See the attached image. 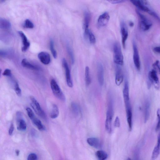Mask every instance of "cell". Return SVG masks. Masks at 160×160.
<instances>
[{
	"label": "cell",
	"mask_w": 160,
	"mask_h": 160,
	"mask_svg": "<svg viewBox=\"0 0 160 160\" xmlns=\"http://www.w3.org/2000/svg\"><path fill=\"white\" fill-rule=\"evenodd\" d=\"M50 86L53 93L55 97L62 102L66 101V97L55 80L52 79L50 82Z\"/></svg>",
	"instance_id": "3"
},
{
	"label": "cell",
	"mask_w": 160,
	"mask_h": 160,
	"mask_svg": "<svg viewBox=\"0 0 160 160\" xmlns=\"http://www.w3.org/2000/svg\"><path fill=\"white\" fill-rule=\"evenodd\" d=\"M121 123H120V119L118 116L116 117L114 122V126L115 127L119 128L120 126Z\"/></svg>",
	"instance_id": "36"
},
{
	"label": "cell",
	"mask_w": 160,
	"mask_h": 160,
	"mask_svg": "<svg viewBox=\"0 0 160 160\" xmlns=\"http://www.w3.org/2000/svg\"><path fill=\"white\" fill-rule=\"evenodd\" d=\"M97 77L98 83L100 86H102L104 83V73L103 66L101 63L97 65Z\"/></svg>",
	"instance_id": "14"
},
{
	"label": "cell",
	"mask_w": 160,
	"mask_h": 160,
	"mask_svg": "<svg viewBox=\"0 0 160 160\" xmlns=\"http://www.w3.org/2000/svg\"><path fill=\"white\" fill-rule=\"evenodd\" d=\"M96 155L98 160H106L108 157L107 154L103 150L97 151Z\"/></svg>",
	"instance_id": "27"
},
{
	"label": "cell",
	"mask_w": 160,
	"mask_h": 160,
	"mask_svg": "<svg viewBox=\"0 0 160 160\" xmlns=\"http://www.w3.org/2000/svg\"><path fill=\"white\" fill-rule=\"evenodd\" d=\"M121 32L122 36V41L124 48H126V42L128 36V32L127 26L124 22L121 24Z\"/></svg>",
	"instance_id": "15"
},
{
	"label": "cell",
	"mask_w": 160,
	"mask_h": 160,
	"mask_svg": "<svg viewBox=\"0 0 160 160\" xmlns=\"http://www.w3.org/2000/svg\"><path fill=\"white\" fill-rule=\"evenodd\" d=\"M90 14L88 11L85 13L84 22V36L85 37L87 38L89 32L90 30L89 28V24L90 20Z\"/></svg>",
	"instance_id": "13"
},
{
	"label": "cell",
	"mask_w": 160,
	"mask_h": 160,
	"mask_svg": "<svg viewBox=\"0 0 160 160\" xmlns=\"http://www.w3.org/2000/svg\"><path fill=\"white\" fill-rule=\"evenodd\" d=\"M30 98L31 101V106L35 113L44 119L46 120V114L37 100L33 96L30 97Z\"/></svg>",
	"instance_id": "4"
},
{
	"label": "cell",
	"mask_w": 160,
	"mask_h": 160,
	"mask_svg": "<svg viewBox=\"0 0 160 160\" xmlns=\"http://www.w3.org/2000/svg\"><path fill=\"white\" fill-rule=\"evenodd\" d=\"M59 110L58 106L56 104H53L50 113V116L52 119H55L58 116Z\"/></svg>",
	"instance_id": "24"
},
{
	"label": "cell",
	"mask_w": 160,
	"mask_h": 160,
	"mask_svg": "<svg viewBox=\"0 0 160 160\" xmlns=\"http://www.w3.org/2000/svg\"><path fill=\"white\" fill-rule=\"evenodd\" d=\"M24 26L25 27L29 29H32L34 27L33 23L29 19L26 20Z\"/></svg>",
	"instance_id": "33"
},
{
	"label": "cell",
	"mask_w": 160,
	"mask_h": 160,
	"mask_svg": "<svg viewBox=\"0 0 160 160\" xmlns=\"http://www.w3.org/2000/svg\"><path fill=\"white\" fill-rule=\"evenodd\" d=\"M11 27V24L8 20L4 18H0V28L3 29H9Z\"/></svg>",
	"instance_id": "22"
},
{
	"label": "cell",
	"mask_w": 160,
	"mask_h": 160,
	"mask_svg": "<svg viewBox=\"0 0 160 160\" xmlns=\"http://www.w3.org/2000/svg\"><path fill=\"white\" fill-rule=\"evenodd\" d=\"M110 16L107 12H105L98 17L97 21V26L99 27H102L106 26L108 23Z\"/></svg>",
	"instance_id": "8"
},
{
	"label": "cell",
	"mask_w": 160,
	"mask_h": 160,
	"mask_svg": "<svg viewBox=\"0 0 160 160\" xmlns=\"http://www.w3.org/2000/svg\"><path fill=\"white\" fill-rule=\"evenodd\" d=\"M3 75L4 76L8 77L11 76L12 75L11 70L9 69H6L3 73Z\"/></svg>",
	"instance_id": "37"
},
{
	"label": "cell",
	"mask_w": 160,
	"mask_h": 160,
	"mask_svg": "<svg viewBox=\"0 0 160 160\" xmlns=\"http://www.w3.org/2000/svg\"><path fill=\"white\" fill-rule=\"evenodd\" d=\"M22 114L18 112L17 114V129L19 131H24L27 128V125L25 120L22 118Z\"/></svg>",
	"instance_id": "12"
},
{
	"label": "cell",
	"mask_w": 160,
	"mask_h": 160,
	"mask_svg": "<svg viewBox=\"0 0 160 160\" xmlns=\"http://www.w3.org/2000/svg\"><path fill=\"white\" fill-rule=\"evenodd\" d=\"M26 110L29 117L31 120L33 124L37 127L39 130H45L46 128L42 124V122L35 115L32 110L30 108L27 107Z\"/></svg>",
	"instance_id": "6"
},
{
	"label": "cell",
	"mask_w": 160,
	"mask_h": 160,
	"mask_svg": "<svg viewBox=\"0 0 160 160\" xmlns=\"http://www.w3.org/2000/svg\"><path fill=\"white\" fill-rule=\"evenodd\" d=\"M14 126L13 124H11L10 127L9 131V134L10 135H11L12 134L14 130Z\"/></svg>",
	"instance_id": "39"
},
{
	"label": "cell",
	"mask_w": 160,
	"mask_h": 160,
	"mask_svg": "<svg viewBox=\"0 0 160 160\" xmlns=\"http://www.w3.org/2000/svg\"><path fill=\"white\" fill-rule=\"evenodd\" d=\"M129 25L131 27H133L134 26V24L133 22H130L129 23Z\"/></svg>",
	"instance_id": "43"
},
{
	"label": "cell",
	"mask_w": 160,
	"mask_h": 160,
	"mask_svg": "<svg viewBox=\"0 0 160 160\" xmlns=\"http://www.w3.org/2000/svg\"><path fill=\"white\" fill-rule=\"evenodd\" d=\"M62 64L65 70L67 85L69 87L72 88L73 87V83L71 77L70 72L67 61L65 58H64L63 59Z\"/></svg>",
	"instance_id": "7"
},
{
	"label": "cell",
	"mask_w": 160,
	"mask_h": 160,
	"mask_svg": "<svg viewBox=\"0 0 160 160\" xmlns=\"http://www.w3.org/2000/svg\"><path fill=\"white\" fill-rule=\"evenodd\" d=\"M136 13L139 18V26L140 29L143 31L150 29L152 26V23L144 15L137 11Z\"/></svg>",
	"instance_id": "5"
},
{
	"label": "cell",
	"mask_w": 160,
	"mask_h": 160,
	"mask_svg": "<svg viewBox=\"0 0 160 160\" xmlns=\"http://www.w3.org/2000/svg\"><path fill=\"white\" fill-rule=\"evenodd\" d=\"M67 49L68 53L72 63L73 64L74 62V57L73 50L69 45H67Z\"/></svg>",
	"instance_id": "29"
},
{
	"label": "cell",
	"mask_w": 160,
	"mask_h": 160,
	"mask_svg": "<svg viewBox=\"0 0 160 160\" xmlns=\"http://www.w3.org/2000/svg\"><path fill=\"white\" fill-rule=\"evenodd\" d=\"M114 61L118 65L122 66L124 64V57L120 45L115 43L114 46Z\"/></svg>",
	"instance_id": "2"
},
{
	"label": "cell",
	"mask_w": 160,
	"mask_h": 160,
	"mask_svg": "<svg viewBox=\"0 0 160 160\" xmlns=\"http://www.w3.org/2000/svg\"><path fill=\"white\" fill-rule=\"evenodd\" d=\"M87 38H89V41L91 44H94L95 43L96 41L95 37L90 30L89 32Z\"/></svg>",
	"instance_id": "30"
},
{
	"label": "cell",
	"mask_w": 160,
	"mask_h": 160,
	"mask_svg": "<svg viewBox=\"0 0 160 160\" xmlns=\"http://www.w3.org/2000/svg\"><path fill=\"white\" fill-rule=\"evenodd\" d=\"M123 81V75L122 70L119 67H117L116 70L115 83L116 85L119 86Z\"/></svg>",
	"instance_id": "18"
},
{
	"label": "cell",
	"mask_w": 160,
	"mask_h": 160,
	"mask_svg": "<svg viewBox=\"0 0 160 160\" xmlns=\"http://www.w3.org/2000/svg\"><path fill=\"white\" fill-rule=\"evenodd\" d=\"M157 116L158 120L156 128V130L157 131H158L160 128V110L159 109L157 110Z\"/></svg>",
	"instance_id": "34"
},
{
	"label": "cell",
	"mask_w": 160,
	"mask_h": 160,
	"mask_svg": "<svg viewBox=\"0 0 160 160\" xmlns=\"http://www.w3.org/2000/svg\"><path fill=\"white\" fill-rule=\"evenodd\" d=\"M10 51L6 50H1L0 51V55L3 57H6L9 54Z\"/></svg>",
	"instance_id": "35"
},
{
	"label": "cell",
	"mask_w": 160,
	"mask_h": 160,
	"mask_svg": "<svg viewBox=\"0 0 160 160\" xmlns=\"http://www.w3.org/2000/svg\"><path fill=\"white\" fill-rule=\"evenodd\" d=\"M14 89L17 95L19 97H21L22 95V90L17 82H16L14 83Z\"/></svg>",
	"instance_id": "31"
},
{
	"label": "cell",
	"mask_w": 160,
	"mask_h": 160,
	"mask_svg": "<svg viewBox=\"0 0 160 160\" xmlns=\"http://www.w3.org/2000/svg\"><path fill=\"white\" fill-rule=\"evenodd\" d=\"M87 142L91 146L97 149L101 147V144L99 140L97 138H88Z\"/></svg>",
	"instance_id": "21"
},
{
	"label": "cell",
	"mask_w": 160,
	"mask_h": 160,
	"mask_svg": "<svg viewBox=\"0 0 160 160\" xmlns=\"http://www.w3.org/2000/svg\"><path fill=\"white\" fill-rule=\"evenodd\" d=\"M130 2L135 6L144 12L149 14L152 11L149 8L146 6L147 2L145 1H139V0H132Z\"/></svg>",
	"instance_id": "10"
},
{
	"label": "cell",
	"mask_w": 160,
	"mask_h": 160,
	"mask_svg": "<svg viewBox=\"0 0 160 160\" xmlns=\"http://www.w3.org/2000/svg\"><path fill=\"white\" fill-rule=\"evenodd\" d=\"M133 61L134 65L137 69L139 71L141 69V63H140L139 56L137 46L135 43H133Z\"/></svg>",
	"instance_id": "11"
},
{
	"label": "cell",
	"mask_w": 160,
	"mask_h": 160,
	"mask_svg": "<svg viewBox=\"0 0 160 160\" xmlns=\"http://www.w3.org/2000/svg\"><path fill=\"white\" fill-rule=\"evenodd\" d=\"M127 160H132L130 158H127Z\"/></svg>",
	"instance_id": "44"
},
{
	"label": "cell",
	"mask_w": 160,
	"mask_h": 160,
	"mask_svg": "<svg viewBox=\"0 0 160 160\" xmlns=\"http://www.w3.org/2000/svg\"><path fill=\"white\" fill-rule=\"evenodd\" d=\"M18 33L22 39L23 46L22 48V50L23 52H26L30 47V42L26 36L23 32L19 31H18Z\"/></svg>",
	"instance_id": "17"
},
{
	"label": "cell",
	"mask_w": 160,
	"mask_h": 160,
	"mask_svg": "<svg viewBox=\"0 0 160 160\" xmlns=\"http://www.w3.org/2000/svg\"><path fill=\"white\" fill-rule=\"evenodd\" d=\"M85 80L86 86H89L91 83V78L90 69L88 66H86L85 69Z\"/></svg>",
	"instance_id": "25"
},
{
	"label": "cell",
	"mask_w": 160,
	"mask_h": 160,
	"mask_svg": "<svg viewBox=\"0 0 160 160\" xmlns=\"http://www.w3.org/2000/svg\"><path fill=\"white\" fill-rule=\"evenodd\" d=\"M71 111L74 116L78 117L81 113V109L78 105L76 103L73 102L71 105Z\"/></svg>",
	"instance_id": "23"
},
{
	"label": "cell",
	"mask_w": 160,
	"mask_h": 160,
	"mask_svg": "<svg viewBox=\"0 0 160 160\" xmlns=\"http://www.w3.org/2000/svg\"><path fill=\"white\" fill-rule=\"evenodd\" d=\"M113 115V100L111 95L109 94L108 99V108L105 123L106 130L109 133H111L112 130V122Z\"/></svg>",
	"instance_id": "1"
},
{
	"label": "cell",
	"mask_w": 160,
	"mask_h": 160,
	"mask_svg": "<svg viewBox=\"0 0 160 160\" xmlns=\"http://www.w3.org/2000/svg\"><path fill=\"white\" fill-rule=\"evenodd\" d=\"M38 57L40 61L44 65H48L50 62V54L46 52H40L38 54Z\"/></svg>",
	"instance_id": "16"
},
{
	"label": "cell",
	"mask_w": 160,
	"mask_h": 160,
	"mask_svg": "<svg viewBox=\"0 0 160 160\" xmlns=\"http://www.w3.org/2000/svg\"><path fill=\"white\" fill-rule=\"evenodd\" d=\"M157 73L154 70H152L149 73V78L150 82L158 90L159 89L160 84Z\"/></svg>",
	"instance_id": "9"
},
{
	"label": "cell",
	"mask_w": 160,
	"mask_h": 160,
	"mask_svg": "<svg viewBox=\"0 0 160 160\" xmlns=\"http://www.w3.org/2000/svg\"><path fill=\"white\" fill-rule=\"evenodd\" d=\"M22 65L23 67L31 70H38L39 69L38 66L32 64L26 58L22 60Z\"/></svg>",
	"instance_id": "20"
},
{
	"label": "cell",
	"mask_w": 160,
	"mask_h": 160,
	"mask_svg": "<svg viewBox=\"0 0 160 160\" xmlns=\"http://www.w3.org/2000/svg\"><path fill=\"white\" fill-rule=\"evenodd\" d=\"M153 50L155 52L160 54V46L154 47L153 49Z\"/></svg>",
	"instance_id": "41"
},
{
	"label": "cell",
	"mask_w": 160,
	"mask_h": 160,
	"mask_svg": "<svg viewBox=\"0 0 160 160\" xmlns=\"http://www.w3.org/2000/svg\"><path fill=\"white\" fill-rule=\"evenodd\" d=\"M150 103L147 101L146 102L145 106V122L146 123L148 121L150 116Z\"/></svg>",
	"instance_id": "26"
},
{
	"label": "cell",
	"mask_w": 160,
	"mask_h": 160,
	"mask_svg": "<svg viewBox=\"0 0 160 160\" xmlns=\"http://www.w3.org/2000/svg\"><path fill=\"white\" fill-rule=\"evenodd\" d=\"M154 70L157 73L160 74V63L158 61H157L153 65Z\"/></svg>",
	"instance_id": "32"
},
{
	"label": "cell",
	"mask_w": 160,
	"mask_h": 160,
	"mask_svg": "<svg viewBox=\"0 0 160 160\" xmlns=\"http://www.w3.org/2000/svg\"><path fill=\"white\" fill-rule=\"evenodd\" d=\"M16 153L17 156H18L19 154V151L18 150H17L15 151Z\"/></svg>",
	"instance_id": "42"
},
{
	"label": "cell",
	"mask_w": 160,
	"mask_h": 160,
	"mask_svg": "<svg viewBox=\"0 0 160 160\" xmlns=\"http://www.w3.org/2000/svg\"><path fill=\"white\" fill-rule=\"evenodd\" d=\"M50 48L51 53L54 58L57 57V53L54 49V42L52 39H51L50 42Z\"/></svg>",
	"instance_id": "28"
},
{
	"label": "cell",
	"mask_w": 160,
	"mask_h": 160,
	"mask_svg": "<svg viewBox=\"0 0 160 160\" xmlns=\"http://www.w3.org/2000/svg\"><path fill=\"white\" fill-rule=\"evenodd\" d=\"M111 3L116 4H118L120 3H123L125 1H109Z\"/></svg>",
	"instance_id": "40"
},
{
	"label": "cell",
	"mask_w": 160,
	"mask_h": 160,
	"mask_svg": "<svg viewBox=\"0 0 160 160\" xmlns=\"http://www.w3.org/2000/svg\"><path fill=\"white\" fill-rule=\"evenodd\" d=\"M37 156L35 154H31L29 155L28 157V160H36L37 159Z\"/></svg>",
	"instance_id": "38"
},
{
	"label": "cell",
	"mask_w": 160,
	"mask_h": 160,
	"mask_svg": "<svg viewBox=\"0 0 160 160\" xmlns=\"http://www.w3.org/2000/svg\"><path fill=\"white\" fill-rule=\"evenodd\" d=\"M160 152V133L159 134L157 140V144L152 152L151 158L152 160H155L158 157Z\"/></svg>",
	"instance_id": "19"
}]
</instances>
